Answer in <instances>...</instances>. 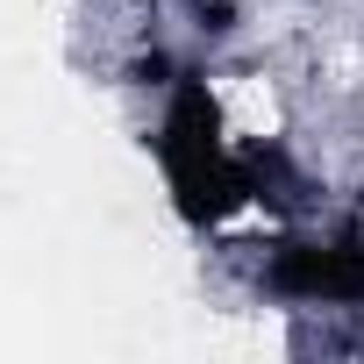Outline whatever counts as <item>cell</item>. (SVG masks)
Instances as JSON below:
<instances>
[{
	"mask_svg": "<svg viewBox=\"0 0 364 364\" xmlns=\"http://www.w3.org/2000/svg\"><path fill=\"white\" fill-rule=\"evenodd\" d=\"M157 157H164V171H171L178 215H186L193 229H208V222H222L229 208L250 200V171H243V157H229L222 114H215V93H208L200 72H178V93H171Z\"/></svg>",
	"mask_w": 364,
	"mask_h": 364,
	"instance_id": "cell-1",
	"label": "cell"
},
{
	"mask_svg": "<svg viewBox=\"0 0 364 364\" xmlns=\"http://www.w3.org/2000/svg\"><path fill=\"white\" fill-rule=\"evenodd\" d=\"M357 200H364V193H357Z\"/></svg>",
	"mask_w": 364,
	"mask_h": 364,
	"instance_id": "cell-3",
	"label": "cell"
},
{
	"mask_svg": "<svg viewBox=\"0 0 364 364\" xmlns=\"http://www.w3.org/2000/svg\"><path fill=\"white\" fill-rule=\"evenodd\" d=\"M264 286H272L279 300H321V307L364 300V229L343 222L328 243H279Z\"/></svg>",
	"mask_w": 364,
	"mask_h": 364,
	"instance_id": "cell-2",
	"label": "cell"
}]
</instances>
